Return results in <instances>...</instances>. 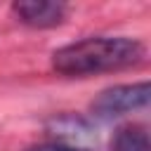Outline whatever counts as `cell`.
I'll use <instances>...</instances> for the list:
<instances>
[{"label": "cell", "instance_id": "1", "mask_svg": "<svg viewBox=\"0 0 151 151\" xmlns=\"http://www.w3.org/2000/svg\"><path fill=\"white\" fill-rule=\"evenodd\" d=\"M144 59V45L125 35H97L71 42L52 54L54 71L64 76H92L120 71Z\"/></svg>", "mask_w": 151, "mask_h": 151}, {"label": "cell", "instance_id": "4", "mask_svg": "<svg viewBox=\"0 0 151 151\" xmlns=\"http://www.w3.org/2000/svg\"><path fill=\"white\" fill-rule=\"evenodd\" d=\"M111 151H151L149 132L142 125H127L116 132L111 139Z\"/></svg>", "mask_w": 151, "mask_h": 151}, {"label": "cell", "instance_id": "2", "mask_svg": "<svg viewBox=\"0 0 151 151\" xmlns=\"http://www.w3.org/2000/svg\"><path fill=\"white\" fill-rule=\"evenodd\" d=\"M149 104V83H132V85H116L104 90L92 101V113L97 118H116L127 111L142 109Z\"/></svg>", "mask_w": 151, "mask_h": 151}, {"label": "cell", "instance_id": "5", "mask_svg": "<svg viewBox=\"0 0 151 151\" xmlns=\"http://www.w3.org/2000/svg\"><path fill=\"white\" fill-rule=\"evenodd\" d=\"M28 151H87V149H78V146H68V144H40Z\"/></svg>", "mask_w": 151, "mask_h": 151}, {"label": "cell", "instance_id": "3", "mask_svg": "<svg viewBox=\"0 0 151 151\" xmlns=\"http://www.w3.org/2000/svg\"><path fill=\"white\" fill-rule=\"evenodd\" d=\"M12 9L21 24L33 26V28L59 26L66 17V5L64 2H50V0H21V2H14Z\"/></svg>", "mask_w": 151, "mask_h": 151}]
</instances>
